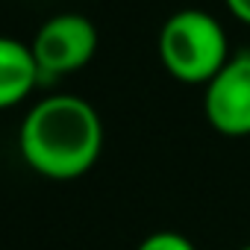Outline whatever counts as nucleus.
Wrapping results in <instances>:
<instances>
[{
	"mask_svg": "<svg viewBox=\"0 0 250 250\" xmlns=\"http://www.w3.org/2000/svg\"><path fill=\"white\" fill-rule=\"evenodd\" d=\"M18 147L36 174L47 180H77L100 159V115L77 94H50L24 115Z\"/></svg>",
	"mask_w": 250,
	"mask_h": 250,
	"instance_id": "obj_1",
	"label": "nucleus"
},
{
	"mask_svg": "<svg viewBox=\"0 0 250 250\" xmlns=\"http://www.w3.org/2000/svg\"><path fill=\"white\" fill-rule=\"evenodd\" d=\"M159 59L165 71L191 85H206L227 62L229 44L221 21L203 9H180L159 30Z\"/></svg>",
	"mask_w": 250,
	"mask_h": 250,
	"instance_id": "obj_2",
	"label": "nucleus"
},
{
	"mask_svg": "<svg viewBox=\"0 0 250 250\" xmlns=\"http://www.w3.org/2000/svg\"><path fill=\"white\" fill-rule=\"evenodd\" d=\"M33 59L39 65L42 80L65 77L91 62L97 53V27L80 12L50 15L30 42Z\"/></svg>",
	"mask_w": 250,
	"mask_h": 250,
	"instance_id": "obj_3",
	"label": "nucleus"
},
{
	"mask_svg": "<svg viewBox=\"0 0 250 250\" xmlns=\"http://www.w3.org/2000/svg\"><path fill=\"white\" fill-rule=\"evenodd\" d=\"M203 112L209 127L221 136H250V50L229 56V62L206 83Z\"/></svg>",
	"mask_w": 250,
	"mask_h": 250,
	"instance_id": "obj_4",
	"label": "nucleus"
},
{
	"mask_svg": "<svg viewBox=\"0 0 250 250\" xmlns=\"http://www.w3.org/2000/svg\"><path fill=\"white\" fill-rule=\"evenodd\" d=\"M39 83L42 74L30 44L12 36H0V109H9L27 100Z\"/></svg>",
	"mask_w": 250,
	"mask_h": 250,
	"instance_id": "obj_5",
	"label": "nucleus"
},
{
	"mask_svg": "<svg viewBox=\"0 0 250 250\" xmlns=\"http://www.w3.org/2000/svg\"><path fill=\"white\" fill-rule=\"evenodd\" d=\"M136 250H197L194 241L183 232H174V229H159V232H150L147 238L139 241Z\"/></svg>",
	"mask_w": 250,
	"mask_h": 250,
	"instance_id": "obj_6",
	"label": "nucleus"
},
{
	"mask_svg": "<svg viewBox=\"0 0 250 250\" xmlns=\"http://www.w3.org/2000/svg\"><path fill=\"white\" fill-rule=\"evenodd\" d=\"M224 3L241 24H250V0H224Z\"/></svg>",
	"mask_w": 250,
	"mask_h": 250,
	"instance_id": "obj_7",
	"label": "nucleus"
},
{
	"mask_svg": "<svg viewBox=\"0 0 250 250\" xmlns=\"http://www.w3.org/2000/svg\"><path fill=\"white\" fill-rule=\"evenodd\" d=\"M238 250H250V244H244V247H238Z\"/></svg>",
	"mask_w": 250,
	"mask_h": 250,
	"instance_id": "obj_8",
	"label": "nucleus"
}]
</instances>
